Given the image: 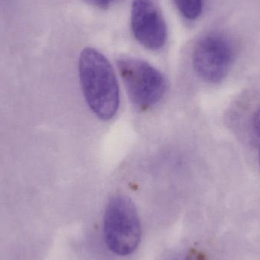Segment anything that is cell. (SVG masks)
I'll list each match as a JSON object with an SVG mask.
<instances>
[{
    "label": "cell",
    "mask_w": 260,
    "mask_h": 260,
    "mask_svg": "<svg viewBox=\"0 0 260 260\" xmlns=\"http://www.w3.org/2000/svg\"><path fill=\"white\" fill-rule=\"evenodd\" d=\"M79 71L82 91L91 111L102 120L112 119L120 106V91L109 61L95 49L88 47L81 53Z\"/></svg>",
    "instance_id": "obj_1"
},
{
    "label": "cell",
    "mask_w": 260,
    "mask_h": 260,
    "mask_svg": "<svg viewBox=\"0 0 260 260\" xmlns=\"http://www.w3.org/2000/svg\"><path fill=\"white\" fill-rule=\"evenodd\" d=\"M104 232L107 245L120 256L137 249L141 240L140 221L134 203L123 195L111 198L105 211Z\"/></svg>",
    "instance_id": "obj_2"
},
{
    "label": "cell",
    "mask_w": 260,
    "mask_h": 260,
    "mask_svg": "<svg viewBox=\"0 0 260 260\" xmlns=\"http://www.w3.org/2000/svg\"><path fill=\"white\" fill-rule=\"evenodd\" d=\"M117 66L130 100L136 107L148 109L163 98L166 80L157 69L133 57L120 58Z\"/></svg>",
    "instance_id": "obj_3"
},
{
    "label": "cell",
    "mask_w": 260,
    "mask_h": 260,
    "mask_svg": "<svg viewBox=\"0 0 260 260\" xmlns=\"http://www.w3.org/2000/svg\"><path fill=\"white\" fill-rule=\"evenodd\" d=\"M235 59L230 40L221 34L202 38L194 49L192 62L197 74L205 82L218 83L227 76Z\"/></svg>",
    "instance_id": "obj_4"
},
{
    "label": "cell",
    "mask_w": 260,
    "mask_h": 260,
    "mask_svg": "<svg viewBox=\"0 0 260 260\" xmlns=\"http://www.w3.org/2000/svg\"><path fill=\"white\" fill-rule=\"evenodd\" d=\"M131 24L135 38L149 50L165 45L167 27L163 18L151 0H135L132 6Z\"/></svg>",
    "instance_id": "obj_5"
},
{
    "label": "cell",
    "mask_w": 260,
    "mask_h": 260,
    "mask_svg": "<svg viewBox=\"0 0 260 260\" xmlns=\"http://www.w3.org/2000/svg\"><path fill=\"white\" fill-rule=\"evenodd\" d=\"M174 2L186 19L195 20L201 15L203 0H174Z\"/></svg>",
    "instance_id": "obj_6"
},
{
    "label": "cell",
    "mask_w": 260,
    "mask_h": 260,
    "mask_svg": "<svg viewBox=\"0 0 260 260\" xmlns=\"http://www.w3.org/2000/svg\"><path fill=\"white\" fill-rule=\"evenodd\" d=\"M253 130L256 137L260 140V108L255 114L253 120Z\"/></svg>",
    "instance_id": "obj_7"
},
{
    "label": "cell",
    "mask_w": 260,
    "mask_h": 260,
    "mask_svg": "<svg viewBox=\"0 0 260 260\" xmlns=\"http://www.w3.org/2000/svg\"><path fill=\"white\" fill-rule=\"evenodd\" d=\"M94 3L102 8H107L111 6L115 0H94Z\"/></svg>",
    "instance_id": "obj_8"
},
{
    "label": "cell",
    "mask_w": 260,
    "mask_h": 260,
    "mask_svg": "<svg viewBox=\"0 0 260 260\" xmlns=\"http://www.w3.org/2000/svg\"><path fill=\"white\" fill-rule=\"evenodd\" d=\"M259 168H260V146H259Z\"/></svg>",
    "instance_id": "obj_9"
}]
</instances>
